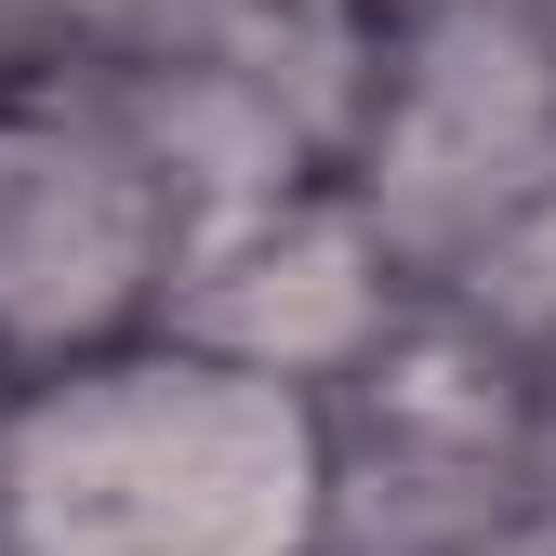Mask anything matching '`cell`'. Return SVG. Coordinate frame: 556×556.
Returning <instances> with one entry per match:
<instances>
[{
	"instance_id": "obj_1",
	"label": "cell",
	"mask_w": 556,
	"mask_h": 556,
	"mask_svg": "<svg viewBox=\"0 0 556 556\" xmlns=\"http://www.w3.org/2000/svg\"><path fill=\"white\" fill-rule=\"evenodd\" d=\"M0 556H331V397L186 331L0 384Z\"/></svg>"
},
{
	"instance_id": "obj_2",
	"label": "cell",
	"mask_w": 556,
	"mask_h": 556,
	"mask_svg": "<svg viewBox=\"0 0 556 556\" xmlns=\"http://www.w3.org/2000/svg\"><path fill=\"white\" fill-rule=\"evenodd\" d=\"M331 186L410 265V292L556 186V53L517 0H410L358 40V93L331 132Z\"/></svg>"
},
{
	"instance_id": "obj_3",
	"label": "cell",
	"mask_w": 556,
	"mask_h": 556,
	"mask_svg": "<svg viewBox=\"0 0 556 556\" xmlns=\"http://www.w3.org/2000/svg\"><path fill=\"white\" fill-rule=\"evenodd\" d=\"M186 186L93 80H0V384L160 331Z\"/></svg>"
},
{
	"instance_id": "obj_4",
	"label": "cell",
	"mask_w": 556,
	"mask_h": 556,
	"mask_svg": "<svg viewBox=\"0 0 556 556\" xmlns=\"http://www.w3.org/2000/svg\"><path fill=\"white\" fill-rule=\"evenodd\" d=\"M410 305H425V292H410V265L371 239V213L331 173H305V186L186 213L160 331H186V344H213V358H252L278 384H318L331 397L344 371H371L384 344H397Z\"/></svg>"
},
{
	"instance_id": "obj_5",
	"label": "cell",
	"mask_w": 556,
	"mask_h": 556,
	"mask_svg": "<svg viewBox=\"0 0 556 556\" xmlns=\"http://www.w3.org/2000/svg\"><path fill=\"white\" fill-rule=\"evenodd\" d=\"M425 305H438L451 331H477L491 358H517L530 384H556V186H530L491 239H464V252L425 278Z\"/></svg>"
},
{
	"instance_id": "obj_6",
	"label": "cell",
	"mask_w": 556,
	"mask_h": 556,
	"mask_svg": "<svg viewBox=\"0 0 556 556\" xmlns=\"http://www.w3.org/2000/svg\"><path fill=\"white\" fill-rule=\"evenodd\" d=\"M93 0H0V80H80Z\"/></svg>"
},
{
	"instance_id": "obj_7",
	"label": "cell",
	"mask_w": 556,
	"mask_h": 556,
	"mask_svg": "<svg viewBox=\"0 0 556 556\" xmlns=\"http://www.w3.org/2000/svg\"><path fill=\"white\" fill-rule=\"evenodd\" d=\"M344 14H358V27H384V14H410V0H344Z\"/></svg>"
},
{
	"instance_id": "obj_8",
	"label": "cell",
	"mask_w": 556,
	"mask_h": 556,
	"mask_svg": "<svg viewBox=\"0 0 556 556\" xmlns=\"http://www.w3.org/2000/svg\"><path fill=\"white\" fill-rule=\"evenodd\" d=\"M517 14H530V27H543V53H556V0H517Z\"/></svg>"
}]
</instances>
